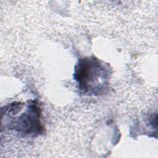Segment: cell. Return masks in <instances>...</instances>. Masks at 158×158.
<instances>
[{
    "instance_id": "1",
    "label": "cell",
    "mask_w": 158,
    "mask_h": 158,
    "mask_svg": "<svg viewBox=\"0 0 158 158\" xmlns=\"http://www.w3.org/2000/svg\"><path fill=\"white\" fill-rule=\"evenodd\" d=\"M112 69L94 56L80 58L74 67L73 78L80 91L85 95L104 94L109 86Z\"/></svg>"
},
{
    "instance_id": "2",
    "label": "cell",
    "mask_w": 158,
    "mask_h": 158,
    "mask_svg": "<svg viewBox=\"0 0 158 158\" xmlns=\"http://www.w3.org/2000/svg\"><path fill=\"white\" fill-rule=\"evenodd\" d=\"M25 105V110L23 111L24 104L17 102L18 115L13 103H11L6 107L2 115L10 118V121L6 123L9 130H13L23 136H38L44 132V127L41 122V109L35 101H28Z\"/></svg>"
}]
</instances>
